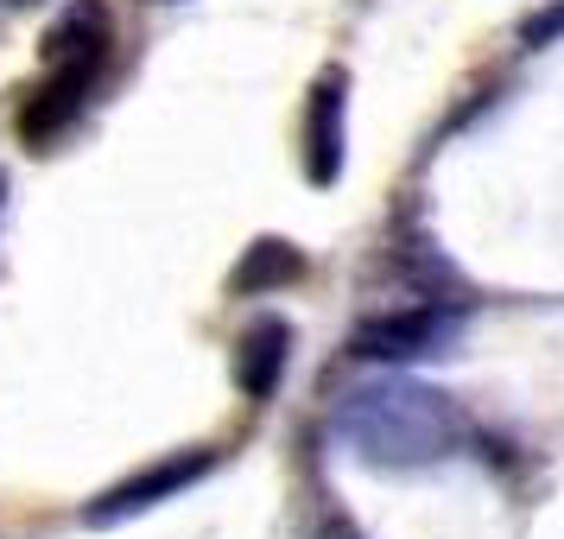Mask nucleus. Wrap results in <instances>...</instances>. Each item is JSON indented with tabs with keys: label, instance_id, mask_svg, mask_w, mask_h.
I'll return each mask as SVG.
<instances>
[{
	"label": "nucleus",
	"instance_id": "3",
	"mask_svg": "<svg viewBox=\"0 0 564 539\" xmlns=\"http://www.w3.org/2000/svg\"><path fill=\"white\" fill-rule=\"evenodd\" d=\"M209 470H216V451H172V457L133 470L128 483H115L108 495H96V502L83 508V520H89V527H121V520H140V514H153L159 502H172V495H184L191 483H204Z\"/></svg>",
	"mask_w": 564,
	"mask_h": 539
},
{
	"label": "nucleus",
	"instance_id": "2",
	"mask_svg": "<svg viewBox=\"0 0 564 539\" xmlns=\"http://www.w3.org/2000/svg\"><path fill=\"white\" fill-rule=\"evenodd\" d=\"M463 324H469L463 305H400V311H381V317L356 324L349 349L368 362H432V356H451Z\"/></svg>",
	"mask_w": 564,
	"mask_h": 539
},
{
	"label": "nucleus",
	"instance_id": "11",
	"mask_svg": "<svg viewBox=\"0 0 564 539\" xmlns=\"http://www.w3.org/2000/svg\"><path fill=\"white\" fill-rule=\"evenodd\" d=\"M0 216H7V172H0Z\"/></svg>",
	"mask_w": 564,
	"mask_h": 539
},
{
	"label": "nucleus",
	"instance_id": "8",
	"mask_svg": "<svg viewBox=\"0 0 564 539\" xmlns=\"http://www.w3.org/2000/svg\"><path fill=\"white\" fill-rule=\"evenodd\" d=\"M83 96H89V89H77V83H57V77H52V83H45V89H39V96L26 103V108H20V133H26L32 147H45L52 133H64L70 121H77Z\"/></svg>",
	"mask_w": 564,
	"mask_h": 539
},
{
	"label": "nucleus",
	"instance_id": "1",
	"mask_svg": "<svg viewBox=\"0 0 564 539\" xmlns=\"http://www.w3.org/2000/svg\"><path fill=\"white\" fill-rule=\"evenodd\" d=\"M343 438L361 463L375 470H432V463L463 451V412L444 387L425 381H375L349 394L343 407Z\"/></svg>",
	"mask_w": 564,
	"mask_h": 539
},
{
	"label": "nucleus",
	"instance_id": "6",
	"mask_svg": "<svg viewBox=\"0 0 564 539\" xmlns=\"http://www.w3.org/2000/svg\"><path fill=\"white\" fill-rule=\"evenodd\" d=\"M285 356H292V324L273 317V311H260L254 324L241 331V343H235V387L248 400H267L285 375Z\"/></svg>",
	"mask_w": 564,
	"mask_h": 539
},
{
	"label": "nucleus",
	"instance_id": "9",
	"mask_svg": "<svg viewBox=\"0 0 564 539\" xmlns=\"http://www.w3.org/2000/svg\"><path fill=\"white\" fill-rule=\"evenodd\" d=\"M552 39H564V7H552V13H539L533 26H527V45H552Z\"/></svg>",
	"mask_w": 564,
	"mask_h": 539
},
{
	"label": "nucleus",
	"instance_id": "7",
	"mask_svg": "<svg viewBox=\"0 0 564 539\" xmlns=\"http://www.w3.org/2000/svg\"><path fill=\"white\" fill-rule=\"evenodd\" d=\"M305 273H311L305 248H292L285 235H260V241H248V255L235 260L229 292L235 299H273V292H285V285H299Z\"/></svg>",
	"mask_w": 564,
	"mask_h": 539
},
{
	"label": "nucleus",
	"instance_id": "10",
	"mask_svg": "<svg viewBox=\"0 0 564 539\" xmlns=\"http://www.w3.org/2000/svg\"><path fill=\"white\" fill-rule=\"evenodd\" d=\"M317 539H368V533H356V527H343V520H330V527H324Z\"/></svg>",
	"mask_w": 564,
	"mask_h": 539
},
{
	"label": "nucleus",
	"instance_id": "5",
	"mask_svg": "<svg viewBox=\"0 0 564 539\" xmlns=\"http://www.w3.org/2000/svg\"><path fill=\"white\" fill-rule=\"evenodd\" d=\"M343 153H349V71L330 64L305 96V179L330 191L343 179Z\"/></svg>",
	"mask_w": 564,
	"mask_h": 539
},
{
	"label": "nucleus",
	"instance_id": "4",
	"mask_svg": "<svg viewBox=\"0 0 564 539\" xmlns=\"http://www.w3.org/2000/svg\"><path fill=\"white\" fill-rule=\"evenodd\" d=\"M45 71H52L57 83H77V89H89V83L102 77L108 52H115V20H108L102 0H70L64 13H57L52 26H45Z\"/></svg>",
	"mask_w": 564,
	"mask_h": 539
}]
</instances>
